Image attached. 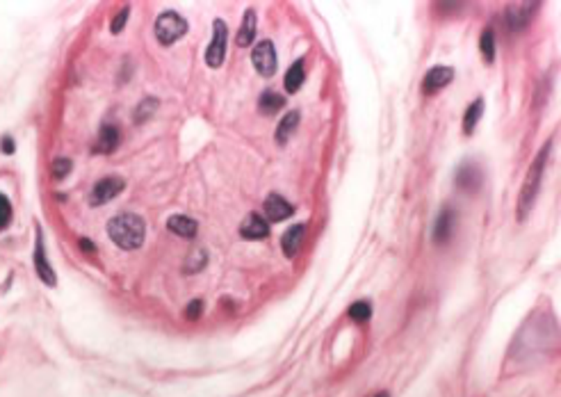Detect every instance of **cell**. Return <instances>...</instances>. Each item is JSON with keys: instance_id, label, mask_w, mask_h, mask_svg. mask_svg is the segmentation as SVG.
<instances>
[{"instance_id": "cell-2", "label": "cell", "mask_w": 561, "mask_h": 397, "mask_svg": "<svg viewBox=\"0 0 561 397\" xmlns=\"http://www.w3.org/2000/svg\"><path fill=\"white\" fill-rule=\"evenodd\" d=\"M548 155H550V142L546 144L539 151V155L534 158L530 171H527V178L523 183V189H521V198H518V219H525L530 210L534 208V201L536 196H539V187H541V180H543V169H546V162H548Z\"/></svg>"}, {"instance_id": "cell-1", "label": "cell", "mask_w": 561, "mask_h": 397, "mask_svg": "<svg viewBox=\"0 0 561 397\" xmlns=\"http://www.w3.org/2000/svg\"><path fill=\"white\" fill-rule=\"evenodd\" d=\"M107 233H110V238L114 240V244L117 247H121V249H126V251H133V249H139L144 242L146 224H144L142 217H137V215L121 212L114 219H110Z\"/></svg>"}, {"instance_id": "cell-30", "label": "cell", "mask_w": 561, "mask_h": 397, "mask_svg": "<svg viewBox=\"0 0 561 397\" xmlns=\"http://www.w3.org/2000/svg\"><path fill=\"white\" fill-rule=\"evenodd\" d=\"M80 247H82V249H85L87 254H92V251L96 249V247H94V242H89V240H85V238H82V240H80Z\"/></svg>"}, {"instance_id": "cell-3", "label": "cell", "mask_w": 561, "mask_h": 397, "mask_svg": "<svg viewBox=\"0 0 561 397\" xmlns=\"http://www.w3.org/2000/svg\"><path fill=\"white\" fill-rule=\"evenodd\" d=\"M187 32V21L178 12H162L155 19V37L162 46L176 44L180 37H185Z\"/></svg>"}, {"instance_id": "cell-21", "label": "cell", "mask_w": 561, "mask_h": 397, "mask_svg": "<svg viewBox=\"0 0 561 397\" xmlns=\"http://www.w3.org/2000/svg\"><path fill=\"white\" fill-rule=\"evenodd\" d=\"M283 105H285L283 96L276 94V92H271V89H267V92H262L260 98H258V107H260V112H262V114H276Z\"/></svg>"}, {"instance_id": "cell-24", "label": "cell", "mask_w": 561, "mask_h": 397, "mask_svg": "<svg viewBox=\"0 0 561 397\" xmlns=\"http://www.w3.org/2000/svg\"><path fill=\"white\" fill-rule=\"evenodd\" d=\"M155 110H158V101H155V98H146V101H142V103H139V107H137L135 121H137V123H142L144 119L151 117V114H153Z\"/></svg>"}, {"instance_id": "cell-5", "label": "cell", "mask_w": 561, "mask_h": 397, "mask_svg": "<svg viewBox=\"0 0 561 397\" xmlns=\"http://www.w3.org/2000/svg\"><path fill=\"white\" fill-rule=\"evenodd\" d=\"M251 62L255 66V71L260 73L262 78H271L276 73V48L269 39H262L260 44H255V48L251 51Z\"/></svg>"}, {"instance_id": "cell-32", "label": "cell", "mask_w": 561, "mask_h": 397, "mask_svg": "<svg viewBox=\"0 0 561 397\" xmlns=\"http://www.w3.org/2000/svg\"><path fill=\"white\" fill-rule=\"evenodd\" d=\"M377 397H388V393H379Z\"/></svg>"}, {"instance_id": "cell-4", "label": "cell", "mask_w": 561, "mask_h": 397, "mask_svg": "<svg viewBox=\"0 0 561 397\" xmlns=\"http://www.w3.org/2000/svg\"><path fill=\"white\" fill-rule=\"evenodd\" d=\"M226 41H228V28L226 23L221 19H214L212 21V41L208 46V51H205V62L212 69H219L221 64H224V57H226Z\"/></svg>"}, {"instance_id": "cell-14", "label": "cell", "mask_w": 561, "mask_h": 397, "mask_svg": "<svg viewBox=\"0 0 561 397\" xmlns=\"http://www.w3.org/2000/svg\"><path fill=\"white\" fill-rule=\"evenodd\" d=\"M303 231H306V226H303V224H294V226H290L285 231L283 238H280V249H283V254L287 256V258H292V256H297V251L301 249Z\"/></svg>"}, {"instance_id": "cell-9", "label": "cell", "mask_w": 561, "mask_h": 397, "mask_svg": "<svg viewBox=\"0 0 561 397\" xmlns=\"http://www.w3.org/2000/svg\"><path fill=\"white\" fill-rule=\"evenodd\" d=\"M452 80H455V69H452V66H432L422 80V92L427 96H432L436 92H441L443 87H448Z\"/></svg>"}, {"instance_id": "cell-23", "label": "cell", "mask_w": 561, "mask_h": 397, "mask_svg": "<svg viewBox=\"0 0 561 397\" xmlns=\"http://www.w3.org/2000/svg\"><path fill=\"white\" fill-rule=\"evenodd\" d=\"M347 316H349L354 322H365V320H370V316H372V306H370V302H365V299L354 302V304L349 306Z\"/></svg>"}, {"instance_id": "cell-22", "label": "cell", "mask_w": 561, "mask_h": 397, "mask_svg": "<svg viewBox=\"0 0 561 397\" xmlns=\"http://www.w3.org/2000/svg\"><path fill=\"white\" fill-rule=\"evenodd\" d=\"M480 51L486 64H493L495 60V32L493 28H484L482 39H480Z\"/></svg>"}, {"instance_id": "cell-16", "label": "cell", "mask_w": 561, "mask_h": 397, "mask_svg": "<svg viewBox=\"0 0 561 397\" xmlns=\"http://www.w3.org/2000/svg\"><path fill=\"white\" fill-rule=\"evenodd\" d=\"M255 28H258V19H255V12L253 10H246L244 12V19H242V26L237 30V46L240 48H246L253 44L255 39Z\"/></svg>"}, {"instance_id": "cell-13", "label": "cell", "mask_w": 561, "mask_h": 397, "mask_svg": "<svg viewBox=\"0 0 561 397\" xmlns=\"http://www.w3.org/2000/svg\"><path fill=\"white\" fill-rule=\"evenodd\" d=\"M539 5H514L509 7L507 14H505V21H507V28L514 30V32H521L527 28V23L532 21V10H536Z\"/></svg>"}, {"instance_id": "cell-25", "label": "cell", "mask_w": 561, "mask_h": 397, "mask_svg": "<svg viewBox=\"0 0 561 397\" xmlns=\"http://www.w3.org/2000/svg\"><path fill=\"white\" fill-rule=\"evenodd\" d=\"M205 265V254H203V249H194L192 251V256H189V260H187V272H199L201 267Z\"/></svg>"}, {"instance_id": "cell-12", "label": "cell", "mask_w": 561, "mask_h": 397, "mask_svg": "<svg viewBox=\"0 0 561 397\" xmlns=\"http://www.w3.org/2000/svg\"><path fill=\"white\" fill-rule=\"evenodd\" d=\"M262 208H265L267 219H269V221H274V224H276V221L287 219V217H290V215L294 212L292 203H287L280 194H269V196L265 198V205H262Z\"/></svg>"}, {"instance_id": "cell-17", "label": "cell", "mask_w": 561, "mask_h": 397, "mask_svg": "<svg viewBox=\"0 0 561 397\" xmlns=\"http://www.w3.org/2000/svg\"><path fill=\"white\" fill-rule=\"evenodd\" d=\"M119 130L110 126V123H105V126L101 128V132H98V139H96V146H94V151L96 153H112L114 148L119 146Z\"/></svg>"}, {"instance_id": "cell-19", "label": "cell", "mask_w": 561, "mask_h": 397, "mask_svg": "<svg viewBox=\"0 0 561 397\" xmlns=\"http://www.w3.org/2000/svg\"><path fill=\"white\" fill-rule=\"evenodd\" d=\"M482 114H484V98H477V101L468 105V110L464 114V135H473L477 123L482 119Z\"/></svg>"}, {"instance_id": "cell-26", "label": "cell", "mask_w": 561, "mask_h": 397, "mask_svg": "<svg viewBox=\"0 0 561 397\" xmlns=\"http://www.w3.org/2000/svg\"><path fill=\"white\" fill-rule=\"evenodd\" d=\"M10 219H12V205L5 194H0V231L10 224Z\"/></svg>"}, {"instance_id": "cell-28", "label": "cell", "mask_w": 561, "mask_h": 397, "mask_svg": "<svg viewBox=\"0 0 561 397\" xmlns=\"http://www.w3.org/2000/svg\"><path fill=\"white\" fill-rule=\"evenodd\" d=\"M128 16H130V7H123V10L117 16H114V21H112V26H110V30L114 32V35L123 30V26H126V21H128Z\"/></svg>"}, {"instance_id": "cell-31", "label": "cell", "mask_w": 561, "mask_h": 397, "mask_svg": "<svg viewBox=\"0 0 561 397\" xmlns=\"http://www.w3.org/2000/svg\"><path fill=\"white\" fill-rule=\"evenodd\" d=\"M3 151H5V153H12V151H14V142H12V137H5V139H3Z\"/></svg>"}, {"instance_id": "cell-8", "label": "cell", "mask_w": 561, "mask_h": 397, "mask_svg": "<svg viewBox=\"0 0 561 397\" xmlns=\"http://www.w3.org/2000/svg\"><path fill=\"white\" fill-rule=\"evenodd\" d=\"M455 226H457V212L452 210L450 205H445L434 221V231H432L434 244H448L452 235H455Z\"/></svg>"}, {"instance_id": "cell-18", "label": "cell", "mask_w": 561, "mask_h": 397, "mask_svg": "<svg viewBox=\"0 0 561 397\" xmlns=\"http://www.w3.org/2000/svg\"><path fill=\"white\" fill-rule=\"evenodd\" d=\"M297 126H299V112L292 110V112H287L283 119H280V123L276 126V142L278 144H285L287 139L292 137V132L297 130Z\"/></svg>"}, {"instance_id": "cell-6", "label": "cell", "mask_w": 561, "mask_h": 397, "mask_svg": "<svg viewBox=\"0 0 561 397\" xmlns=\"http://www.w3.org/2000/svg\"><path fill=\"white\" fill-rule=\"evenodd\" d=\"M123 187H126L123 178H119V176H105V178H101L94 185L92 194H89V203H92V205H103L107 201H112L114 196H119L123 192Z\"/></svg>"}, {"instance_id": "cell-15", "label": "cell", "mask_w": 561, "mask_h": 397, "mask_svg": "<svg viewBox=\"0 0 561 397\" xmlns=\"http://www.w3.org/2000/svg\"><path fill=\"white\" fill-rule=\"evenodd\" d=\"M167 226H169L171 233H176L178 238H185V240L196 238V231H199V224H196L194 219L185 217V215H174V217H169Z\"/></svg>"}, {"instance_id": "cell-7", "label": "cell", "mask_w": 561, "mask_h": 397, "mask_svg": "<svg viewBox=\"0 0 561 397\" xmlns=\"http://www.w3.org/2000/svg\"><path fill=\"white\" fill-rule=\"evenodd\" d=\"M457 187L461 189V192H466V194H475V192H480L482 189V183H484V173L480 169V164H475V162H464L461 167L457 169Z\"/></svg>"}, {"instance_id": "cell-11", "label": "cell", "mask_w": 561, "mask_h": 397, "mask_svg": "<svg viewBox=\"0 0 561 397\" xmlns=\"http://www.w3.org/2000/svg\"><path fill=\"white\" fill-rule=\"evenodd\" d=\"M35 270H37V274L39 279L44 281L46 286H55L57 283V277H55V270L51 267V263H48L46 258V249H44V238H41V233L37 231V247H35Z\"/></svg>"}, {"instance_id": "cell-10", "label": "cell", "mask_w": 561, "mask_h": 397, "mask_svg": "<svg viewBox=\"0 0 561 397\" xmlns=\"http://www.w3.org/2000/svg\"><path fill=\"white\" fill-rule=\"evenodd\" d=\"M240 235L244 240H265L269 235V224L267 219L258 212H249L240 224Z\"/></svg>"}, {"instance_id": "cell-20", "label": "cell", "mask_w": 561, "mask_h": 397, "mask_svg": "<svg viewBox=\"0 0 561 397\" xmlns=\"http://www.w3.org/2000/svg\"><path fill=\"white\" fill-rule=\"evenodd\" d=\"M303 80H306V73H303V60H297L290 69H287V73H285V89L290 94H294V92H299V87L303 85Z\"/></svg>"}, {"instance_id": "cell-29", "label": "cell", "mask_w": 561, "mask_h": 397, "mask_svg": "<svg viewBox=\"0 0 561 397\" xmlns=\"http://www.w3.org/2000/svg\"><path fill=\"white\" fill-rule=\"evenodd\" d=\"M201 313H203V302L201 299H194V302H189V306L185 309V318L194 322V320L201 318Z\"/></svg>"}, {"instance_id": "cell-27", "label": "cell", "mask_w": 561, "mask_h": 397, "mask_svg": "<svg viewBox=\"0 0 561 397\" xmlns=\"http://www.w3.org/2000/svg\"><path fill=\"white\" fill-rule=\"evenodd\" d=\"M71 167H73V164H71L69 158H57V160L53 162V176H55V178H64V176H67V173L71 171Z\"/></svg>"}]
</instances>
